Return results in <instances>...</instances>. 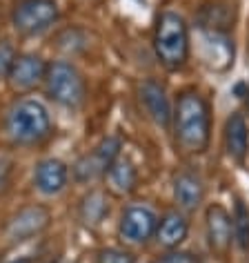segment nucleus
Here are the masks:
<instances>
[{
  "label": "nucleus",
  "mask_w": 249,
  "mask_h": 263,
  "mask_svg": "<svg viewBox=\"0 0 249 263\" xmlns=\"http://www.w3.org/2000/svg\"><path fill=\"white\" fill-rule=\"evenodd\" d=\"M5 129L16 145H38L51 134L49 111L36 98H23L9 109Z\"/></svg>",
  "instance_id": "2"
},
{
  "label": "nucleus",
  "mask_w": 249,
  "mask_h": 263,
  "mask_svg": "<svg viewBox=\"0 0 249 263\" xmlns=\"http://www.w3.org/2000/svg\"><path fill=\"white\" fill-rule=\"evenodd\" d=\"M96 263H136L134 254H129L127 250H118V248H105L98 252Z\"/></svg>",
  "instance_id": "21"
},
{
  "label": "nucleus",
  "mask_w": 249,
  "mask_h": 263,
  "mask_svg": "<svg viewBox=\"0 0 249 263\" xmlns=\"http://www.w3.org/2000/svg\"><path fill=\"white\" fill-rule=\"evenodd\" d=\"M49 221H51V214L45 205H29V208H23L18 214H14V219L9 221L7 226V236L14 243H20V241H27V239H34L40 232L49 228Z\"/></svg>",
  "instance_id": "8"
},
{
  "label": "nucleus",
  "mask_w": 249,
  "mask_h": 263,
  "mask_svg": "<svg viewBox=\"0 0 249 263\" xmlns=\"http://www.w3.org/2000/svg\"><path fill=\"white\" fill-rule=\"evenodd\" d=\"M189 232V223L185 219V214L178 210H169L160 216L158 226H156V239L162 248H178L182 241L187 239Z\"/></svg>",
  "instance_id": "15"
},
{
  "label": "nucleus",
  "mask_w": 249,
  "mask_h": 263,
  "mask_svg": "<svg viewBox=\"0 0 249 263\" xmlns=\"http://www.w3.org/2000/svg\"><path fill=\"white\" fill-rule=\"evenodd\" d=\"M140 103L156 125H160V127H169L172 125V116H174L172 103H169L167 89L158 81L149 78V81L140 85Z\"/></svg>",
  "instance_id": "11"
},
{
  "label": "nucleus",
  "mask_w": 249,
  "mask_h": 263,
  "mask_svg": "<svg viewBox=\"0 0 249 263\" xmlns=\"http://www.w3.org/2000/svg\"><path fill=\"white\" fill-rule=\"evenodd\" d=\"M67 179H69V170L60 159H45L36 165L34 183H36L38 192H43L47 196L60 194L67 187Z\"/></svg>",
  "instance_id": "12"
},
{
  "label": "nucleus",
  "mask_w": 249,
  "mask_h": 263,
  "mask_svg": "<svg viewBox=\"0 0 249 263\" xmlns=\"http://www.w3.org/2000/svg\"><path fill=\"white\" fill-rule=\"evenodd\" d=\"M154 51L160 65L169 71L180 69L189 56V31L185 18L176 11H162L154 31Z\"/></svg>",
  "instance_id": "3"
},
{
  "label": "nucleus",
  "mask_w": 249,
  "mask_h": 263,
  "mask_svg": "<svg viewBox=\"0 0 249 263\" xmlns=\"http://www.w3.org/2000/svg\"><path fill=\"white\" fill-rule=\"evenodd\" d=\"M154 263H200V259L192 252H167L158 256Z\"/></svg>",
  "instance_id": "22"
},
{
  "label": "nucleus",
  "mask_w": 249,
  "mask_h": 263,
  "mask_svg": "<svg viewBox=\"0 0 249 263\" xmlns=\"http://www.w3.org/2000/svg\"><path fill=\"white\" fill-rule=\"evenodd\" d=\"M225 149L229 154V159L236 163H242L249 152V132L245 116L234 111L225 123Z\"/></svg>",
  "instance_id": "14"
},
{
  "label": "nucleus",
  "mask_w": 249,
  "mask_h": 263,
  "mask_svg": "<svg viewBox=\"0 0 249 263\" xmlns=\"http://www.w3.org/2000/svg\"><path fill=\"white\" fill-rule=\"evenodd\" d=\"M56 47L60 51H67V54H76V51H82L87 47V38L80 29H65L56 36Z\"/></svg>",
  "instance_id": "19"
},
{
  "label": "nucleus",
  "mask_w": 249,
  "mask_h": 263,
  "mask_svg": "<svg viewBox=\"0 0 249 263\" xmlns=\"http://www.w3.org/2000/svg\"><path fill=\"white\" fill-rule=\"evenodd\" d=\"M207 241L212 252H216L218 256H225L234 241L232 214L218 203L207 210Z\"/></svg>",
  "instance_id": "10"
},
{
  "label": "nucleus",
  "mask_w": 249,
  "mask_h": 263,
  "mask_svg": "<svg viewBox=\"0 0 249 263\" xmlns=\"http://www.w3.org/2000/svg\"><path fill=\"white\" fill-rule=\"evenodd\" d=\"M109 214V199L102 190H91L78 205V216L87 228H98Z\"/></svg>",
  "instance_id": "17"
},
{
  "label": "nucleus",
  "mask_w": 249,
  "mask_h": 263,
  "mask_svg": "<svg viewBox=\"0 0 249 263\" xmlns=\"http://www.w3.org/2000/svg\"><path fill=\"white\" fill-rule=\"evenodd\" d=\"M16 58H18V51L14 47V43L7 41V38H3V41H0V78L9 76Z\"/></svg>",
  "instance_id": "20"
},
{
  "label": "nucleus",
  "mask_w": 249,
  "mask_h": 263,
  "mask_svg": "<svg viewBox=\"0 0 249 263\" xmlns=\"http://www.w3.org/2000/svg\"><path fill=\"white\" fill-rule=\"evenodd\" d=\"M45 91L54 103L63 107H80L87 98V85L76 65L67 61H56L47 65L45 71Z\"/></svg>",
  "instance_id": "4"
},
{
  "label": "nucleus",
  "mask_w": 249,
  "mask_h": 263,
  "mask_svg": "<svg viewBox=\"0 0 249 263\" xmlns=\"http://www.w3.org/2000/svg\"><path fill=\"white\" fill-rule=\"evenodd\" d=\"M9 263H34L29 259V256H20V259H14V261H9Z\"/></svg>",
  "instance_id": "23"
},
{
  "label": "nucleus",
  "mask_w": 249,
  "mask_h": 263,
  "mask_svg": "<svg viewBox=\"0 0 249 263\" xmlns=\"http://www.w3.org/2000/svg\"><path fill=\"white\" fill-rule=\"evenodd\" d=\"M176 143L185 154H202L209 145L212 136V116L209 105L198 91L187 89L176 101L172 116Z\"/></svg>",
  "instance_id": "1"
},
{
  "label": "nucleus",
  "mask_w": 249,
  "mask_h": 263,
  "mask_svg": "<svg viewBox=\"0 0 249 263\" xmlns=\"http://www.w3.org/2000/svg\"><path fill=\"white\" fill-rule=\"evenodd\" d=\"M118 156H120V139L107 136V139H102L91 152L80 156V159L74 163L71 174H74V179L78 183L96 181L107 174V170L111 167V163H114Z\"/></svg>",
  "instance_id": "6"
},
{
  "label": "nucleus",
  "mask_w": 249,
  "mask_h": 263,
  "mask_svg": "<svg viewBox=\"0 0 249 263\" xmlns=\"http://www.w3.org/2000/svg\"><path fill=\"white\" fill-rule=\"evenodd\" d=\"M232 230H234V241L238 243L242 252L249 250V210L242 201H236L234 214H232Z\"/></svg>",
  "instance_id": "18"
},
{
  "label": "nucleus",
  "mask_w": 249,
  "mask_h": 263,
  "mask_svg": "<svg viewBox=\"0 0 249 263\" xmlns=\"http://www.w3.org/2000/svg\"><path fill=\"white\" fill-rule=\"evenodd\" d=\"M174 199L180 205V210L192 212L205 199V185H202L200 176L189 170H182L174 179Z\"/></svg>",
  "instance_id": "13"
},
{
  "label": "nucleus",
  "mask_w": 249,
  "mask_h": 263,
  "mask_svg": "<svg viewBox=\"0 0 249 263\" xmlns=\"http://www.w3.org/2000/svg\"><path fill=\"white\" fill-rule=\"evenodd\" d=\"M105 179H107V187L111 192L118 196H125V194H132L138 187V170H136V165L129 159L118 156L107 170Z\"/></svg>",
  "instance_id": "16"
},
{
  "label": "nucleus",
  "mask_w": 249,
  "mask_h": 263,
  "mask_svg": "<svg viewBox=\"0 0 249 263\" xmlns=\"http://www.w3.org/2000/svg\"><path fill=\"white\" fill-rule=\"evenodd\" d=\"M156 226H158V219H156L152 208L129 205L118 223V236L129 246H145L156 234Z\"/></svg>",
  "instance_id": "7"
},
{
  "label": "nucleus",
  "mask_w": 249,
  "mask_h": 263,
  "mask_svg": "<svg viewBox=\"0 0 249 263\" xmlns=\"http://www.w3.org/2000/svg\"><path fill=\"white\" fill-rule=\"evenodd\" d=\"M60 18L56 0H20L11 11V25L23 36H38L51 29Z\"/></svg>",
  "instance_id": "5"
},
{
  "label": "nucleus",
  "mask_w": 249,
  "mask_h": 263,
  "mask_svg": "<svg viewBox=\"0 0 249 263\" xmlns=\"http://www.w3.org/2000/svg\"><path fill=\"white\" fill-rule=\"evenodd\" d=\"M247 107H249V87H247Z\"/></svg>",
  "instance_id": "25"
},
{
  "label": "nucleus",
  "mask_w": 249,
  "mask_h": 263,
  "mask_svg": "<svg viewBox=\"0 0 249 263\" xmlns=\"http://www.w3.org/2000/svg\"><path fill=\"white\" fill-rule=\"evenodd\" d=\"M47 263H63L60 259H51V261H47Z\"/></svg>",
  "instance_id": "24"
},
{
  "label": "nucleus",
  "mask_w": 249,
  "mask_h": 263,
  "mask_svg": "<svg viewBox=\"0 0 249 263\" xmlns=\"http://www.w3.org/2000/svg\"><path fill=\"white\" fill-rule=\"evenodd\" d=\"M45 71H47V65L40 56L36 54H18V58L14 61V67H11L7 81L11 85L14 91H29L34 89L36 85H40L45 81Z\"/></svg>",
  "instance_id": "9"
}]
</instances>
